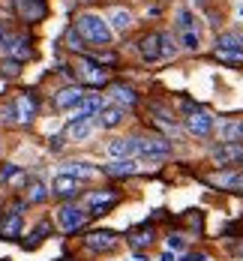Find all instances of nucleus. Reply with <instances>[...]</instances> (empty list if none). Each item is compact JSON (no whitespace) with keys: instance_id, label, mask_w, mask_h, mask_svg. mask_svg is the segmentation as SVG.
<instances>
[{"instance_id":"obj_1","label":"nucleus","mask_w":243,"mask_h":261,"mask_svg":"<svg viewBox=\"0 0 243 261\" xmlns=\"http://www.w3.org/2000/svg\"><path fill=\"white\" fill-rule=\"evenodd\" d=\"M75 27H78V33L84 36V42H90V45H108L111 42V36H114V30L108 27V21L102 15H93V12H84L75 18Z\"/></svg>"},{"instance_id":"obj_2","label":"nucleus","mask_w":243,"mask_h":261,"mask_svg":"<svg viewBox=\"0 0 243 261\" xmlns=\"http://www.w3.org/2000/svg\"><path fill=\"white\" fill-rule=\"evenodd\" d=\"M114 204H117V192H111V189H93V192L84 195V210L90 216H102Z\"/></svg>"},{"instance_id":"obj_3","label":"nucleus","mask_w":243,"mask_h":261,"mask_svg":"<svg viewBox=\"0 0 243 261\" xmlns=\"http://www.w3.org/2000/svg\"><path fill=\"white\" fill-rule=\"evenodd\" d=\"M138 156L141 159H165L171 156V141L168 138H138Z\"/></svg>"},{"instance_id":"obj_4","label":"nucleus","mask_w":243,"mask_h":261,"mask_svg":"<svg viewBox=\"0 0 243 261\" xmlns=\"http://www.w3.org/2000/svg\"><path fill=\"white\" fill-rule=\"evenodd\" d=\"M78 79L84 81V84L99 87V84H105L108 81V69H102V63L93 60V57H81L78 60Z\"/></svg>"},{"instance_id":"obj_5","label":"nucleus","mask_w":243,"mask_h":261,"mask_svg":"<svg viewBox=\"0 0 243 261\" xmlns=\"http://www.w3.org/2000/svg\"><path fill=\"white\" fill-rule=\"evenodd\" d=\"M12 6H15L18 18L27 21V24H36V21H42V18L48 15L45 0H12Z\"/></svg>"},{"instance_id":"obj_6","label":"nucleus","mask_w":243,"mask_h":261,"mask_svg":"<svg viewBox=\"0 0 243 261\" xmlns=\"http://www.w3.org/2000/svg\"><path fill=\"white\" fill-rule=\"evenodd\" d=\"M87 219H90V213L81 210V207H75V204H66V207L57 210V222H60L63 231H75V228H81Z\"/></svg>"},{"instance_id":"obj_7","label":"nucleus","mask_w":243,"mask_h":261,"mask_svg":"<svg viewBox=\"0 0 243 261\" xmlns=\"http://www.w3.org/2000/svg\"><path fill=\"white\" fill-rule=\"evenodd\" d=\"M210 159H213L216 165H231V162H240L243 159V144L240 141H222L219 147H213L210 150Z\"/></svg>"},{"instance_id":"obj_8","label":"nucleus","mask_w":243,"mask_h":261,"mask_svg":"<svg viewBox=\"0 0 243 261\" xmlns=\"http://www.w3.org/2000/svg\"><path fill=\"white\" fill-rule=\"evenodd\" d=\"M78 192H81V180L69 177V174H57L51 180V195L60 198V201H69V198H75Z\"/></svg>"},{"instance_id":"obj_9","label":"nucleus","mask_w":243,"mask_h":261,"mask_svg":"<svg viewBox=\"0 0 243 261\" xmlns=\"http://www.w3.org/2000/svg\"><path fill=\"white\" fill-rule=\"evenodd\" d=\"M12 108H15V123H33V117H36V99L30 96V93H18L15 99H12Z\"/></svg>"},{"instance_id":"obj_10","label":"nucleus","mask_w":243,"mask_h":261,"mask_svg":"<svg viewBox=\"0 0 243 261\" xmlns=\"http://www.w3.org/2000/svg\"><path fill=\"white\" fill-rule=\"evenodd\" d=\"M102 108H105V99H102V96L87 93L84 102H81L78 108H72V120H93V117H99Z\"/></svg>"},{"instance_id":"obj_11","label":"nucleus","mask_w":243,"mask_h":261,"mask_svg":"<svg viewBox=\"0 0 243 261\" xmlns=\"http://www.w3.org/2000/svg\"><path fill=\"white\" fill-rule=\"evenodd\" d=\"M186 129L192 135H210L213 132V117L207 114V111H201V108H195V111H189L186 114Z\"/></svg>"},{"instance_id":"obj_12","label":"nucleus","mask_w":243,"mask_h":261,"mask_svg":"<svg viewBox=\"0 0 243 261\" xmlns=\"http://www.w3.org/2000/svg\"><path fill=\"white\" fill-rule=\"evenodd\" d=\"M138 54H141L147 63H156V60L162 57V33H147V36H141Z\"/></svg>"},{"instance_id":"obj_13","label":"nucleus","mask_w":243,"mask_h":261,"mask_svg":"<svg viewBox=\"0 0 243 261\" xmlns=\"http://www.w3.org/2000/svg\"><path fill=\"white\" fill-rule=\"evenodd\" d=\"M84 246L90 252H108V249L117 246V234L114 231H90V234L84 237Z\"/></svg>"},{"instance_id":"obj_14","label":"nucleus","mask_w":243,"mask_h":261,"mask_svg":"<svg viewBox=\"0 0 243 261\" xmlns=\"http://www.w3.org/2000/svg\"><path fill=\"white\" fill-rule=\"evenodd\" d=\"M84 96H87L84 87H66V90H57V93H54V105L72 111V108H78V105L84 102Z\"/></svg>"},{"instance_id":"obj_15","label":"nucleus","mask_w":243,"mask_h":261,"mask_svg":"<svg viewBox=\"0 0 243 261\" xmlns=\"http://www.w3.org/2000/svg\"><path fill=\"white\" fill-rule=\"evenodd\" d=\"M108 156H114V159L138 156V138H114V141L108 144Z\"/></svg>"},{"instance_id":"obj_16","label":"nucleus","mask_w":243,"mask_h":261,"mask_svg":"<svg viewBox=\"0 0 243 261\" xmlns=\"http://www.w3.org/2000/svg\"><path fill=\"white\" fill-rule=\"evenodd\" d=\"M60 174H69V177H75V180H90V177H96L99 174V168H93L90 162H63L60 165Z\"/></svg>"},{"instance_id":"obj_17","label":"nucleus","mask_w":243,"mask_h":261,"mask_svg":"<svg viewBox=\"0 0 243 261\" xmlns=\"http://www.w3.org/2000/svg\"><path fill=\"white\" fill-rule=\"evenodd\" d=\"M21 228H24L21 213H6V216L0 219V237H3V240H15V237H21Z\"/></svg>"},{"instance_id":"obj_18","label":"nucleus","mask_w":243,"mask_h":261,"mask_svg":"<svg viewBox=\"0 0 243 261\" xmlns=\"http://www.w3.org/2000/svg\"><path fill=\"white\" fill-rule=\"evenodd\" d=\"M108 27L114 30V33H126L129 27H132V12L129 9H120V6H114V9H108Z\"/></svg>"},{"instance_id":"obj_19","label":"nucleus","mask_w":243,"mask_h":261,"mask_svg":"<svg viewBox=\"0 0 243 261\" xmlns=\"http://www.w3.org/2000/svg\"><path fill=\"white\" fill-rule=\"evenodd\" d=\"M93 120H69V126L63 129V138H69V141H87L90 135H93Z\"/></svg>"},{"instance_id":"obj_20","label":"nucleus","mask_w":243,"mask_h":261,"mask_svg":"<svg viewBox=\"0 0 243 261\" xmlns=\"http://www.w3.org/2000/svg\"><path fill=\"white\" fill-rule=\"evenodd\" d=\"M3 48L9 51V57H12V60H18V63H24V60H30V57H33V45H30V39H27V36H18L15 42L9 39Z\"/></svg>"},{"instance_id":"obj_21","label":"nucleus","mask_w":243,"mask_h":261,"mask_svg":"<svg viewBox=\"0 0 243 261\" xmlns=\"http://www.w3.org/2000/svg\"><path fill=\"white\" fill-rule=\"evenodd\" d=\"M96 123H99L102 129H114V126H120V123H123V105H105V108L99 111Z\"/></svg>"},{"instance_id":"obj_22","label":"nucleus","mask_w":243,"mask_h":261,"mask_svg":"<svg viewBox=\"0 0 243 261\" xmlns=\"http://www.w3.org/2000/svg\"><path fill=\"white\" fill-rule=\"evenodd\" d=\"M102 171L111 177H129V174H138V162L135 159H114V162L102 165Z\"/></svg>"},{"instance_id":"obj_23","label":"nucleus","mask_w":243,"mask_h":261,"mask_svg":"<svg viewBox=\"0 0 243 261\" xmlns=\"http://www.w3.org/2000/svg\"><path fill=\"white\" fill-rule=\"evenodd\" d=\"M111 96H114L117 105H138V93H135L132 87H126V84H114Z\"/></svg>"},{"instance_id":"obj_24","label":"nucleus","mask_w":243,"mask_h":261,"mask_svg":"<svg viewBox=\"0 0 243 261\" xmlns=\"http://www.w3.org/2000/svg\"><path fill=\"white\" fill-rule=\"evenodd\" d=\"M216 48H225V51H243V33H222L219 36V42H216Z\"/></svg>"},{"instance_id":"obj_25","label":"nucleus","mask_w":243,"mask_h":261,"mask_svg":"<svg viewBox=\"0 0 243 261\" xmlns=\"http://www.w3.org/2000/svg\"><path fill=\"white\" fill-rule=\"evenodd\" d=\"M48 195H51V189H45L42 180H30V186H27V198H30L33 204H42Z\"/></svg>"},{"instance_id":"obj_26","label":"nucleus","mask_w":243,"mask_h":261,"mask_svg":"<svg viewBox=\"0 0 243 261\" xmlns=\"http://www.w3.org/2000/svg\"><path fill=\"white\" fill-rule=\"evenodd\" d=\"M48 231H51V225H48V222H39V225H36V231L30 234V240H24L21 246H24V249H36V246L42 243V237L48 234Z\"/></svg>"},{"instance_id":"obj_27","label":"nucleus","mask_w":243,"mask_h":261,"mask_svg":"<svg viewBox=\"0 0 243 261\" xmlns=\"http://www.w3.org/2000/svg\"><path fill=\"white\" fill-rule=\"evenodd\" d=\"M63 42H66V48H69V51H81V48H84V36L78 33V27H75V24L66 30V39H63Z\"/></svg>"},{"instance_id":"obj_28","label":"nucleus","mask_w":243,"mask_h":261,"mask_svg":"<svg viewBox=\"0 0 243 261\" xmlns=\"http://www.w3.org/2000/svg\"><path fill=\"white\" fill-rule=\"evenodd\" d=\"M213 57L216 60H222V63H228V66H240L243 63V51H225V48H216Z\"/></svg>"},{"instance_id":"obj_29","label":"nucleus","mask_w":243,"mask_h":261,"mask_svg":"<svg viewBox=\"0 0 243 261\" xmlns=\"http://www.w3.org/2000/svg\"><path fill=\"white\" fill-rule=\"evenodd\" d=\"M24 174L18 171V165H3L0 168V183H21Z\"/></svg>"},{"instance_id":"obj_30","label":"nucleus","mask_w":243,"mask_h":261,"mask_svg":"<svg viewBox=\"0 0 243 261\" xmlns=\"http://www.w3.org/2000/svg\"><path fill=\"white\" fill-rule=\"evenodd\" d=\"M18 72H21V63L18 60H12V57L9 60H0V75L3 79H15Z\"/></svg>"},{"instance_id":"obj_31","label":"nucleus","mask_w":243,"mask_h":261,"mask_svg":"<svg viewBox=\"0 0 243 261\" xmlns=\"http://www.w3.org/2000/svg\"><path fill=\"white\" fill-rule=\"evenodd\" d=\"M153 240V234L147 231V228H141V231H135V234H129V246L132 249H141V246H147Z\"/></svg>"},{"instance_id":"obj_32","label":"nucleus","mask_w":243,"mask_h":261,"mask_svg":"<svg viewBox=\"0 0 243 261\" xmlns=\"http://www.w3.org/2000/svg\"><path fill=\"white\" fill-rule=\"evenodd\" d=\"M177 27H180V33L195 30V21H192V12L189 9H177Z\"/></svg>"},{"instance_id":"obj_33","label":"nucleus","mask_w":243,"mask_h":261,"mask_svg":"<svg viewBox=\"0 0 243 261\" xmlns=\"http://www.w3.org/2000/svg\"><path fill=\"white\" fill-rule=\"evenodd\" d=\"M180 45H183L186 51H198V33H195V30L180 33Z\"/></svg>"},{"instance_id":"obj_34","label":"nucleus","mask_w":243,"mask_h":261,"mask_svg":"<svg viewBox=\"0 0 243 261\" xmlns=\"http://www.w3.org/2000/svg\"><path fill=\"white\" fill-rule=\"evenodd\" d=\"M177 45H174V36L171 33H162V57H174Z\"/></svg>"},{"instance_id":"obj_35","label":"nucleus","mask_w":243,"mask_h":261,"mask_svg":"<svg viewBox=\"0 0 243 261\" xmlns=\"http://www.w3.org/2000/svg\"><path fill=\"white\" fill-rule=\"evenodd\" d=\"M222 138H225V141L243 138V135H240V123H225V126H222Z\"/></svg>"},{"instance_id":"obj_36","label":"nucleus","mask_w":243,"mask_h":261,"mask_svg":"<svg viewBox=\"0 0 243 261\" xmlns=\"http://www.w3.org/2000/svg\"><path fill=\"white\" fill-rule=\"evenodd\" d=\"M168 246H171V249H183V237H168Z\"/></svg>"},{"instance_id":"obj_37","label":"nucleus","mask_w":243,"mask_h":261,"mask_svg":"<svg viewBox=\"0 0 243 261\" xmlns=\"http://www.w3.org/2000/svg\"><path fill=\"white\" fill-rule=\"evenodd\" d=\"M231 189H234V192H243V174H234V180H231Z\"/></svg>"},{"instance_id":"obj_38","label":"nucleus","mask_w":243,"mask_h":261,"mask_svg":"<svg viewBox=\"0 0 243 261\" xmlns=\"http://www.w3.org/2000/svg\"><path fill=\"white\" fill-rule=\"evenodd\" d=\"M60 144H63V135H54L51 138V150H60Z\"/></svg>"},{"instance_id":"obj_39","label":"nucleus","mask_w":243,"mask_h":261,"mask_svg":"<svg viewBox=\"0 0 243 261\" xmlns=\"http://www.w3.org/2000/svg\"><path fill=\"white\" fill-rule=\"evenodd\" d=\"M3 45H6V39H3V27H0V48H3Z\"/></svg>"},{"instance_id":"obj_40","label":"nucleus","mask_w":243,"mask_h":261,"mask_svg":"<svg viewBox=\"0 0 243 261\" xmlns=\"http://www.w3.org/2000/svg\"><path fill=\"white\" fill-rule=\"evenodd\" d=\"M237 255H240V258H243V246H240V249H237Z\"/></svg>"},{"instance_id":"obj_41","label":"nucleus","mask_w":243,"mask_h":261,"mask_svg":"<svg viewBox=\"0 0 243 261\" xmlns=\"http://www.w3.org/2000/svg\"><path fill=\"white\" fill-rule=\"evenodd\" d=\"M240 135H243V123H240Z\"/></svg>"}]
</instances>
